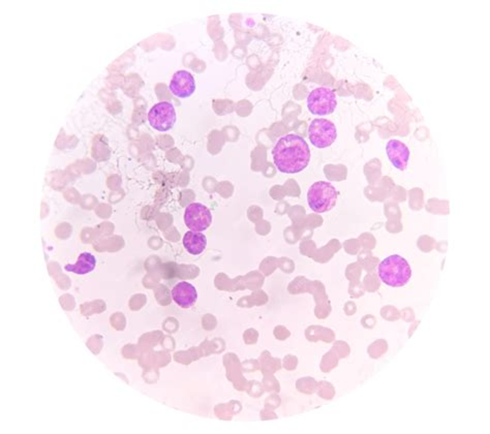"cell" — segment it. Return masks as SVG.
Listing matches in <instances>:
<instances>
[{
	"instance_id": "1",
	"label": "cell",
	"mask_w": 490,
	"mask_h": 434,
	"mask_svg": "<svg viewBox=\"0 0 490 434\" xmlns=\"http://www.w3.org/2000/svg\"><path fill=\"white\" fill-rule=\"evenodd\" d=\"M272 156L278 171L284 174H297L308 166L311 154L310 146L302 136L290 134L277 141Z\"/></svg>"
},
{
	"instance_id": "2",
	"label": "cell",
	"mask_w": 490,
	"mask_h": 434,
	"mask_svg": "<svg viewBox=\"0 0 490 434\" xmlns=\"http://www.w3.org/2000/svg\"><path fill=\"white\" fill-rule=\"evenodd\" d=\"M379 277L387 286L401 288L406 286L412 277V269L407 260L401 255H390L379 263Z\"/></svg>"
},
{
	"instance_id": "3",
	"label": "cell",
	"mask_w": 490,
	"mask_h": 434,
	"mask_svg": "<svg viewBox=\"0 0 490 434\" xmlns=\"http://www.w3.org/2000/svg\"><path fill=\"white\" fill-rule=\"evenodd\" d=\"M337 189L326 181H318L308 189V202L311 210L317 213L330 211L337 204Z\"/></svg>"
},
{
	"instance_id": "4",
	"label": "cell",
	"mask_w": 490,
	"mask_h": 434,
	"mask_svg": "<svg viewBox=\"0 0 490 434\" xmlns=\"http://www.w3.org/2000/svg\"><path fill=\"white\" fill-rule=\"evenodd\" d=\"M337 106V94L331 88H315L308 98V108L313 115H330L334 112Z\"/></svg>"
},
{
	"instance_id": "5",
	"label": "cell",
	"mask_w": 490,
	"mask_h": 434,
	"mask_svg": "<svg viewBox=\"0 0 490 434\" xmlns=\"http://www.w3.org/2000/svg\"><path fill=\"white\" fill-rule=\"evenodd\" d=\"M176 120L177 115L175 108L169 101L156 103L148 112V121L152 129L163 133L173 129Z\"/></svg>"
},
{
	"instance_id": "6",
	"label": "cell",
	"mask_w": 490,
	"mask_h": 434,
	"mask_svg": "<svg viewBox=\"0 0 490 434\" xmlns=\"http://www.w3.org/2000/svg\"><path fill=\"white\" fill-rule=\"evenodd\" d=\"M311 144L317 148L330 147L337 138V127L327 119H315L308 127Z\"/></svg>"
},
{
	"instance_id": "7",
	"label": "cell",
	"mask_w": 490,
	"mask_h": 434,
	"mask_svg": "<svg viewBox=\"0 0 490 434\" xmlns=\"http://www.w3.org/2000/svg\"><path fill=\"white\" fill-rule=\"evenodd\" d=\"M184 222L194 232L206 231L213 222L211 211L201 203H193L185 209Z\"/></svg>"
},
{
	"instance_id": "8",
	"label": "cell",
	"mask_w": 490,
	"mask_h": 434,
	"mask_svg": "<svg viewBox=\"0 0 490 434\" xmlns=\"http://www.w3.org/2000/svg\"><path fill=\"white\" fill-rule=\"evenodd\" d=\"M196 88L195 78L187 70L176 72L169 85L170 91L180 98H187L193 96Z\"/></svg>"
},
{
	"instance_id": "9",
	"label": "cell",
	"mask_w": 490,
	"mask_h": 434,
	"mask_svg": "<svg viewBox=\"0 0 490 434\" xmlns=\"http://www.w3.org/2000/svg\"><path fill=\"white\" fill-rule=\"evenodd\" d=\"M386 152L393 166L399 171H405L410 160V151L407 145L398 140H391L386 146Z\"/></svg>"
},
{
	"instance_id": "10",
	"label": "cell",
	"mask_w": 490,
	"mask_h": 434,
	"mask_svg": "<svg viewBox=\"0 0 490 434\" xmlns=\"http://www.w3.org/2000/svg\"><path fill=\"white\" fill-rule=\"evenodd\" d=\"M172 298L182 308H189L198 300V292L193 284L181 281L172 288Z\"/></svg>"
},
{
	"instance_id": "11",
	"label": "cell",
	"mask_w": 490,
	"mask_h": 434,
	"mask_svg": "<svg viewBox=\"0 0 490 434\" xmlns=\"http://www.w3.org/2000/svg\"><path fill=\"white\" fill-rule=\"evenodd\" d=\"M183 246L191 255H201L207 248L206 236L201 232L189 231L183 237Z\"/></svg>"
},
{
	"instance_id": "12",
	"label": "cell",
	"mask_w": 490,
	"mask_h": 434,
	"mask_svg": "<svg viewBox=\"0 0 490 434\" xmlns=\"http://www.w3.org/2000/svg\"><path fill=\"white\" fill-rule=\"evenodd\" d=\"M96 266V259L89 253H83L79 255L78 261L74 265H66L65 269L68 272L77 275H85L92 272Z\"/></svg>"
},
{
	"instance_id": "13",
	"label": "cell",
	"mask_w": 490,
	"mask_h": 434,
	"mask_svg": "<svg viewBox=\"0 0 490 434\" xmlns=\"http://www.w3.org/2000/svg\"><path fill=\"white\" fill-rule=\"evenodd\" d=\"M387 351L388 343L387 341L384 340V339H379V340L375 341V343L368 347V355H370L372 359L381 358Z\"/></svg>"
},
{
	"instance_id": "14",
	"label": "cell",
	"mask_w": 490,
	"mask_h": 434,
	"mask_svg": "<svg viewBox=\"0 0 490 434\" xmlns=\"http://www.w3.org/2000/svg\"><path fill=\"white\" fill-rule=\"evenodd\" d=\"M392 312H389L387 310V308L385 307V309L383 310V312H382V314H383L384 317L387 319H398V312H396V310L394 309V308H392Z\"/></svg>"
}]
</instances>
